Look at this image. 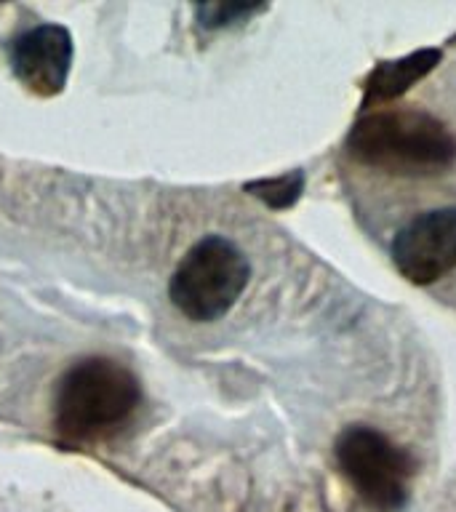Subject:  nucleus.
Listing matches in <instances>:
<instances>
[{"mask_svg": "<svg viewBox=\"0 0 456 512\" xmlns=\"http://www.w3.org/2000/svg\"><path fill=\"white\" fill-rule=\"evenodd\" d=\"M347 152L384 174L430 176L456 163V136L430 112L398 107L360 118L347 134Z\"/></svg>", "mask_w": 456, "mask_h": 512, "instance_id": "nucleus-1", "label": "nucleus"}, {"mask_svg": "<svg viewBox=\"0 0 456 512\" xmlns=\"http://www.w3.org/2000/svg\"><path fill=\"white\" fill-rule=\"evenodd\" d=\"M142 387L123 363L86 358L64 371L56 384L54 424L67 440L107 438L134 416Z\"/></svg>", "mask_w": 456, "mask_h": 512, "instance_id": "nucleus-2", "label": "nucleus"}, {"mask_svg": "<svg viewBox=\"0 0 456 512\" xmlns=\"http://www.w3.org/2000/svg\"><path fill=\"white\" fill-rule=\"evenodd\" d=\"M251 278L246 254L222 235H206L184 254L168 283V299L195 323H214L235 307Z\"/></svg>", "mask_w": 456, "mask_h": 512, "instance_id": "nucleus-3", "label": "nucleus"}, {"mask_svg": "<svg viewBox=\"0 0 456 512\" xmlns=\"http://www.w3.org/2000/svg\"><path fill=\"white\" fill-rule=\"evenodd\" d=\"M336 464L355 494L376 512H400L416 475L414 456L384 432L355 424L336 438Z\"/></svg>", "mask_w": 456, "mask_h": 512, "instance_id": "nucleus-4", "label": "nucleus"}, {"mask_svg": "<svg viewBox=\"0 0 456 512\" xmlns=\"http://www.w3.org/2000/svg\"><path fill=\"white\" fill-rule=\"evenodd\" d=\"M392 262L408 283L430 286L456 270V208L416 216L392 240Z\"/></svg>", "mask_w": 456, "mask_h": 512, "instance_id": "nucleus-5", "label": "nucleus"}, {"mask_svg": "<svg viewBox=\"0 0 456 512\" xmlns=\"http://www.w3.org/2000/svg\"><path fill=\"white\" fill-rule=\"evenodd\" d=\"M72 35L62 24H38L22 32L11 48V67L16 80L35 96L62 94L70 78Z\"/></svg>", "mask_w": 456, "mask_h": 512, "instance_id": "nucleus-6", "label": "nucleus"}, {"mask_svg": "<svg viewBox=\"0 0 456 512\" xmlns=\"http://www.w3.org/2000/svg\"><path fill=\"white\" fill-rule=\"evenodd\" d=\"M438 48H419L414 54L403 56V59H392V62H379L371 70L363 86V107L371 104L392 102L403 96L411 86H416L424 75H430L440 62Z\"/></svg>", "mask_w": 456, "mask_h": 512, "instance_id": "nucleus-7", "label": "nucleus"}, {"mask_svg": "<svg viewBox=\"0 0 456 512\" xmlns=\"http://www.w3.org/2000/svg\"><path fill=\"white\" fill-rule=\"evenodd\" d=\"M243 190L248 195H254L264 203V206L275 208V211H286L302 198L304 192V174L296 168V171H288L283 176H272V179H256V182H248Z\"/></svg>", "mask_w": 456, "mask_h": 512, "instance_id": "nucleus-8", "label": "nucleus"}, {"mask_svg": "<svg viewBox=\"0 0 456 512\" xmlns=\"http://www.w3.org/2000/svg\"><path fill=\"white\" fill-rule=\"evenodd\" d=\"M264 11L262 3H200L195 8L198 24L203 30H222L235 22H243L251 14Z\"/></svg>", "mask_w": 456, "mask_h": 512, "instance_id": "nucleus-9", "label": "nucleus"}]
</instances>
